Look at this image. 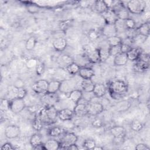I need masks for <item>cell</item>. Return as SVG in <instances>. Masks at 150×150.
Wrapping results in <instances>:
<instances>
[{
	"label": "cell",
	"instance_id": "cell-1",
	"mask_svg": "<svg viewBox=\"0 0 150 150\" xmlns=\"http://www.w3.org/2000/svg\"><path fill=\"white\" fill-rule=\"evenodd\" d=\"M108 89L112 97L117 99L127 93L128 85L122 80H115L110 83Z\"/></svg>",
	"mask_w": 150,
	"mask_h": 150
},
{
	"label": "cell",
	"instance_id": "cell-2",
	"mask_svg": "<svg viewBox=\"0 0 150 150\" xmlns=\"http://www.w3.org/2000/svg\"><path fill=\"white\" fill-rule=\"evenodd\" d=\"M58 111L54 105L45 106L42 108L39 113L38 116L43 123L51 124L55 121L57 117Z\"/></svg>",
	"mask_w": 150,
	"mask_h": 150
},
{
	"label": "cell",
	"instance_id": "cell-3",
	"mask_svg": "<svg viewBox=\"0 0 150 150\" xmlns=\"http://www.w3.org/2000/svg\"><path fill=\"white\" fill-rule=\"evenodd\" d=\"M146 7V3L144 0L129 1L126 8L129 12L133 14H141L145 11Z\"/></svg>",
	"mask_w": 150,
	"mask_h": 150
},
{
	"label": "cell",
	"instance_id": "cell-4",
	"mask_svg": "<svg viewBox=\"0 0 150 150\" xmlns=\"http://www.w3.org/2000/svg\"><path fill=\"white\" fill-rule=\"evenodd\" d=\"M78 139L77 136L73 132H67L63 134L62 137L61 138L60 144V148H63L64 146L76 144Z\"/></svg>",
	"mask_w": 150,
	"mask_h": 150
},
{
	"label": "cell",
	"instance_id": "cell-5",
	"mask_svg": "<svg viewBox=\"0 0 150 150\" xmlns=\"http://www.w3.org/2000/svg\"><path fill=\"white\" fill-rule=\"evenodd\" d=\"M25 107V102L23 98H14L10 100V110L15 114L21 112Z\"/></svg>",
	"mask_w": 150,
	"mask_h": 150
},
{
	"label": "cell",
	"instance_id": "cell-6",
	"mask_svg": "<svg viewBox=\"0 0 150 150\" xmlns=\"http://www.w3.org/2000/svg\"><path fill=\"white\" fill-rule=\"evenodd\" d=\"M86 109L87 114L96 116L103 111L104 106L99 103H88L86 104Z\"/></svg>",
	"mask_w": 150,
	"mask_h": 150
},
{
	"label": "cell",
	"instance_id": "cell-7",
	"mask_svg": "<svg viewBox=\"0 0 150 150\" xmlns=\"http://www.w3.org/2000/svg\"><path fill=\"white\" fill-rule=\"evenodd\" d=\"M149 65L148 56H145L144 58L140 56L136 60V63L134 64V69L137 71L143 72L148 69Z\"/></svg>",
	"mask_w": 150,
	"mask_h": 150
},
{
	"label": "cell",
	"instance_id": "cell-8",
	"mask_svg": "<svg viewBox=\"0 0 150 150\" xmlns=\"http://www.w3.org/2000/svg\"><path fill=\"white\" fill-rule=\"evenodd\" d=\"M49 82L44 79L36 81L32 85V90L37 94H45L47 92Z\"/></svg>",
	"mask_w": 150,
	"mask_h": 150
},
{
	"label": "cell",
	"instance_id": "cell-9",
	"mask_svg": "<svg viewBox=\"0 0 150 150\" xmlns=\"http://www.w3.org/2000/svg\"><path fill=\"white\" fill-rule=\"evenodd\" d=\"M59 101V96L56 93H46L42 97V101L45 106L54 105Z\"/></svg>",
	"mask_w": 150,
	"mask_h": 150
},
{
	"label": "cell",
	"instance_id": "cell-10",
	"mask_svg": "<svg viewBox=\"0 0 150 150\" xmlns=\"http://www.w3.org/2000/svg\"><path fill=\"white\" fill-rule=\"evenodd\" d=\"M76 83L71 79L64 80L61 81L59 91L63 93H69L71 90L75 89Z\"/></svg>",
	"mask_w": 150,
	"mask_h": 150
},
{
	"label": "cell",
	"instance_id": "cell-11",
	"mask_svg": "<svg viewBox=\"0 0 150 150\" xmlns=\"http://www.w3.org/2000/svg\"><path fill=\"white\" fill-rule=\"evenodd\" d=\"M21 132L19 127L15 125H10L6 127L5 129V134L6 138L13 139L18 137Z\"/></svg>",
	"mask_w": 150,
	"mask_h": 150
},
{
	"label": "cell",
	"instance_id": "cell-12",
	"mask_svg": "<svg viewBox=\"0 0 150 150\" xmlns=\"http://www.w3.org/2000/svg\"><path fill=\"white\" fill-rule=\"evenodd\" d=\"M101 15L103 19H104L106 23L114 24L118 19L116 13L112 9L110 8L106 10Z\"/></svg>",
	"mask_w": 150,
	"mask_h": 150
},
{
	"label": "cell",
	"instance_id": "cell-13",
	"mask_svg": "<svg viewBox=\"0 0 150 150\" xmlns=\"http://www.w3.org/2000/svg\"><path fill=\"white\" fill-rule=\"evenodd\" d=\"M101 33L107 38L117 35V30L115 24L105 23L102 28Z\"/></svg>",
	"mask_w": 150,
	"mask_h": 150
},
{
	"label": "cell",
	"instance_id": "cell-14",
	"mask_svg": "<svg viewBox=\"0 0 150 150\" xmlns=\"http://www.w3.org/2000/svg\"><path fill=\"white\" fill-rule=\"evenodd\" d=\"M74 115L73 110H71L69 108H63L58 111L57 117L63 121H70L72 119Z\"/></svg>",
	"mask_w": 150,
	"mask_h": 150
},
{
	"label": "cell",
	"instance_id": "cell-15",
	"mask_svg": "<svg viewBox=\"0 0 150 150\" xmlns=\"http://www.w3.org/2000/svg\"><path fill=\"white\" fill-rule=\"evenodd\" d=\"M142 49L139 47H131L127 53L128 59L131 61H136L142 54Z\"/></svg>",
	"mask_w": 150,
	"mask_h": 150
},
{
	"label": "cell",
	"instance_id": "cell-16",
	"mask_svg": "<svg viewBox=\"0 0 150 150\" xmlns=\"http://www.w3.org/2000/svg\"><path fill=\"white\" fill-rule=\"evenodd\" d=\"M80 77L83 79H91L95 74L94 71L87 67H80L78 73Z\"/></svg>",
	"mask_w": 150,
	"mask_h": 150
},
{
	"label": "cell",
	"instance_id": "cell-17",
	"mask_svg": "<svg viewBox=\"0 0 150 150\" xmlns=\"http://www.w3.org/2000/svg\"><path fill=\"white\" fill-rule=\"evenodd\" d=\"M53 46L55 50L57 52L63 51L67 46V41L63 38H58L53 42Z\"/></svg>",
	"mask_w": 150,
	"mask_h": 150
},
{
	"label": "cell",
	"instance_id": "cell-18",
	"mask_svg": "<svg viewBox=\"0 0 150 150\" xmlns=\"http://www.w3.org/2000/svg\"><path fill=\"white\" fill-rule=\"evenodd\" d=\"M69 100L74 104L78 103L83 97V92L79 89H74L69 93Z\"/></svg>",
	"mask_w": 150,
	"mask_h": 150
},
{
	"label": "cell",
	"instance_id": "cell-19",
	"mask_svg": "<svg viewBox=\"0 0 150 150\" xmlns=\"http://www.w3.org/2000/svg\"><path fill=\"white\" fill-rule=\"evenodd\" d=\"M106 91L107 88L104 84L103 83H97L94 84V89L92 93L95 97L100 98L105 95Z\"/></svg>",
	"mask_w": 150,
	"mask_h": 150
},
{
	"label": "cell",
	"instance_id": "cell-20",
	"mask_svg": "<svg viewBox=\"0 0 150 150\" xmlns=\"http://www.w3.org/2000/svg\"><path fill=\"white\" fill-rule=\"evenodd\" d=\"M86 104L84 103H77L73 109L74 114L79 117H81L87 114Z\"/></svg>",
	"mask_w": 150,
	"mask_h": 150
},
{
	"label": "cell",
	"instance_id": "cell-21",
	"mask_svg": "<svg viewBox=\"0 0 150 150\" xmlns=\"http://www.w3.org/2000/svg\"><path fill=\"white\" fill-rule=\"evenodd\" d=\"M128 57L126 53L121 52L114 57V64L117 66H122L125 65L128 62Z\"/></svg>",
	"mask_w": 150,
	"mask_h": 150
},
{
	"label": "cell",
	"instance_id": "cell-22",
	"mask_svg": "<svg viewBox=\"0 0 150 150\" xmlns=\"http://www.w3.org/2000/svg\"><path fill=\"white\" fill-rule=\"evenodd\" d=\"M110 132L114 138L125 137V129L122 126H114L110 128Z\"/></svg>",
	"mask_w": 150,
	"mask_h": 150
},
{
	"label": "cell",
	"instance_id": "cell-23",
	"mask_svg": "<svg viewBox=\"0 0 150 150\" xmlns=\"http://www.w3.org/2000/svg\"><path fill=\"white\" fill-rule=\"evenodd\" d=\"M87 60L89 62L97 63L100 62V57L98 49H94L88 52L87 55Z\"/></svg>",
	"mask_w": 150,
	"mask_h": 150
},
{
	"label": "cell",
	"instance_id": "cell-24",
	"mask_svg": "<svg viewBox=\"0 0 150 150\" xmlns=\"http://www.w3.org/2000/svg\"><path fill=\"white\" fill-rule=\"evenodd\" d=\"M94 84L91 79H83L80 83V87L85 93H92Z\"/></svg>",
	"mask_w": 150,
	"mask_h": 150
},
{
	"label": "cell",
	"instance_id": "cell-25",
	"mask_svg": "<svg viewBox=\"0 0 150 150\" xmlns=\"http://www.w3.org/2000/svg\"><path fill=\"white\" fill-rule=\"evenodd\" d=\"M108 8L105 5L104 1H95L93 5V9L97 13L101 14Z\"/></svg>",
	"mask_w": 150,
	"mask_h": 150
},
{
	"label": "cell",
	"instance_id": "cell-26",
	"mask_svg": "<svg viewBox=\"0 0 150 150\" xmlns=\"http://www.w3.org/2000/svg\"><path fill=\"white\" fill-rule=\"evenodd\" d=\"M61 84V81L59 80H52L49 82L47 90L46 93H56L59 91L60 87Z\"/></svg>",
	"mask_w": 150,
	"mask_h": 150
},
{
	"label": "cell",
	"instance_id": "cell-27",
	"mask_svg": "<svg viewBox=\"0 0 150 150\" xmlns=\"http://www.w3.org/2000/svg\"><path fill=\"white\" fill-rule=\"evenodd\" d=\"M44 146L45 149L47 150H56L60 149V142L56 139H49L45 143H44Z\"/></svg>",
	"mask_w": 150,
	"mask_h": 150
},
{
	"label": "cell",
	"instance_id": "cell-28",
	"mask_svg": "<svg viewBox=\"0 0 150 150\" xmlns=\"http://www.w3.org/2000/svg\"><path fill=\"white\" fill-rule=\"evenodd\" d=\"M150 27L149 24L148 22H145L141 25L136 30L138 35H141L146 37H148L149 35Z\"/></svg>",
	"mask_w": 150,
	"mask_h": 150
},
{
	"label": "cell",
	"instance_id": "cell-29",
	"mask_svg": "<svg viewBox=\"0 0 150 150\" xmlns=\"http://www.w3.org/2000/svg\"><path fill=\"white\" fill-rule=\"evenodd\" d=\"M29 142H30V145L32 146L33 149L43 144L42 142V137L39 134H33L30 137Z\"/></svg>",
	"mask_w": 150,
	"mask_h": 150
},
{
	"label": "cell",
	"instance_id": "cell-30",
	"mask_svg": "<svg viewBox=\"0 0 150 150\" xmlns=\"http://www.w3.org/2000/svg\"><path fill=\"white\" fill-rule=\"evenodd\" d=\"M64 132V129L62 127L59 126H55L52 127L48 131V134L50 136L53 137H59L63 134Z\"/></svg>",
	"mask_w": 150,
	"mask_h": 150
},
{
	"label": "cell",
	"instance_id": "cell-31",
	"mask_svg": "<svg viewBox=\"0 0 150 150\" xmlns=\"http://www.w3.org/2000/svg\"><path fill=\"white\" fill-rule=\"evenodd\" d=\"M109 47H107L105 46L101 47L98 49L99 50V54L100 57V62H103L106 61V60L110 56V53H109Z\"/></svg>",
	"mask_w": 150,
	"mask_h": 150
},
{
	"label": "cell",
	"instance_id": "cell-32",
	"mask_svg": "<svg viewBox=\"0 0 150 150\" xmlns=\"http://www.w3.org/2000/svg\"><path fill=\"white\" fill-rule=\"evenodd\" d=\"M122 39L118 35L111 36L107 39V43L110 46L120 45L122 44Z\"/></svg>",
	"mask_w": 150,
	"mask_h": 150
},
{
	"label": "cell",
	"instance_id": "cell-33",
	"mask_svg": "<svg viewBox=\"0 0 150 150\" xmlns=\"http://www.w3.org/2000/svg\"><path fill=\"white\" fill-rule=\"evenodd\" d=\"M80 68V66L74 62L67 65L66 67L67 71L70 74H71V75H75L77 73H78L79 71Z\"/></svg>",
	"mask_w": 150,
	"mask_h": 150
},
{
	"label": "cell",
	"instance_id": "cell-34",
	"mask_svg": "<svg viewBox=\"0 0 150 150\" xmlns=\"http://www.w3.org/2000/svg\"><path fill=\"white\" fill-rule=\"evenodd\" d=\"M37 40L34 36L29 38L25 43V48L27 50H32L36 46Z\"/></svg>",
	"mask_w": 150,
	"mask_h": 150
},
{
	"label": "cell",
	"instance_id": "cell-35",
	"mask_svg": "<svg viewBox=\"0 0 150 150\" xmlns=\"http://www.w3.org/2000/svg\"><path fill=\"white\" fill-rule=\"evenodd\" d=\"M43 124V122L42 121V120H40V118L37 114L33 121L32 127L35 131H39L41 130V129L42 128Z\"/></svg>",
	"mask_w": 150,
	"mask_h": 150
},
{
	"label": "cell",
	"instance_id": "cell-36",
	"mask_svg": "<svg viewBox=\"0 0 150 150\" xmlns=\"http://www.w3.org/2000/svg\"><path fill=\"white\" fill-rule=\"evenodd\" d=\"M131 128L133 131L135 132H139L142 129L143 124L138 120H134L131 122Z\"/></svg>",
	"mask_w": 150,
	"mask_h": 150
},
{
	"label": "cell",
	"instance_id": "cell-37",
	"mask_svg": "<svg viewBox=\"0 0 150 150\" xmlns=\"http://www.w3.org/2000/svg\"><path fill=\"white\" fill-rule=\"evenodd\" d=\"M0 109L1 111L5 112L10 109V100L6 98H2L1 100Z\"/></svg>",
	"mask_w": 150,
	"mask_h": 150
},
{
	"label": "cell",
	"instance_id": "cell-38",
	"mask_svg": "<svg viewBox=\"0 0 150 150\" xmlns=\"http://www.w3.org/2000/svg\"><path fill=\"white\" fill-rule=\"evenodd\" d=\"M121 52V45L114 46H110L109 47V53L110 56L115 57Z\"/></svg>",
	"mask_w": 150,
	"mask_h": 150
},
{
	"label": "cell",
	"instance_id": "cell-39",
	"mask_svg": "<svg viewBox=\"0 0 150 150\" xmlns=\"http://www.w3.org/2000/svg\"><path fill=\"white\" fill-rule=\"evenodd\" d=\"M83 145L86 149H93L96 145V143L93 139H87L84 141Z\"/></svg>",
	"mask_w": 150,
	"mask_h": 150
},
{
	"label": "cell",
	"instance_id": "cell-40",
	"mask_svg": "<svg viewBox=\"0 0 150 150\" xmlns=\"http://www.w3.org/2000/svg\"><path fill=\"white\" fill-rule=\"evenodd\" d=\"M38 60L36 58H30L26 62V67L28 69H32L36 68Z\"/></svg>",
	"mask_w": 150,
	"mask_h": 150
},
{
	"label": "cell",
	"instance_id": "cell-41",
	"mask_svg": "<svg viewBox=\"0 0 150 150\" xmlns=\"http://www.w3.org/2000/svg\"><path fill=\"white\" fill-rule=\"evenodd\" d=\"M15 88V93L16 95L15 98H24L25 96L27 94V91L24 88Z\"/></svg>",
	"mask_w": 150,
	"mask_h": 150
},
{
	"label": "cell",
	"instance_id": "cell-42",
	"mask_svg": "<svg viewBox=\"0 0 150 150\" xmlns=\"http://www.w3.org/2000/svg\"><path fill=\"white\" fill-rule=\"evenodd\" d=\"M101 33L95 29H91L88 32V37L91 40H96L99 38Z\"/></svg>",
	"mask_w": 150,
	"mask_h": 150
},
{
	"label": "cell",
	"instance_id": "cell-43",
	"mask_svg": "<svg viewBox=\"0 0 150 150\" xmlns=\"http://www.w3.org/2000/svg\"><path fill=\"white\" fill-rule=\"evenodd\" d=\"M125 25L127 30H131L135 28L136 23L133 19L129 18L125 20Z\"/></svg>",
	"mask_w": 150,
	"mask_h": 150
},
{
	"label": "cell",
	"instance_id": "cell-44",
	"mask_svg": "<svg viewBox=\"0 0 150 150\" xmlns=\"http://www.w3.org/2000/svg\"><path fill=\"white\" fill-rule=\"evenodd\" d=\"M36 74L39 76L42 75L44 71H45V64L43 63L38 61V64L36 67Z\"/></svg>",
	"mask_w": 150,
	"mask_h": 150
},
{
	"label": "cell",
	"instance_id": "cell-45",
	"mask_svg": "<svg viewBox=\"0 0 150 150\" xmlns=\"http://www.w3.org/2000/svg\"><path fill=\"white\" fill-rule=\"evenodd\" d=\"M61 59L63 61V62L66 64V66L74 62L73 59L70 56L67 54H64L61 57Z\"/></svg>",
	"mask_w": 150,
	"mask_h": 150
},
{
	"label": "cell",
	"instance_id": "cell-46",
	"mask_svg": "<svg viewBox=\"0 0 150 150\" xmlns=\"http://www.w3.org/2000/svg\"><path fill=\"white\" fill-rule=\"evenodd\" d=\"M25 85V83L23 80L21 79H17L13 83V87L16 88H23Z\"/></svg>",
	"mask_w": 150,
	"mask_h": 150
},
{
	"label": "cell",
	"instance_id": "cell-47",
	"mask_svg": "<svg viewBox=\"0 0 150 150\" xmlns=\"http://www.w3.org/2000/svg\"><path fill=\"white\" fill-rule=\"evenodd\" d=\"M104 125L103 121L100 119V118H95L93 121H92V125L94 127L96 128H100L103 127Z\"/></svg>",
	"mask_w": 150,
	"mask_h": 150
},
{
	"label": "cell",
	"instance_id": "cell-48",
	"mask_svg": "<svg viewBox=\"0 0 150 150\" xmlns=\"http://www.w3.org/2000/svg\"><path fill=\"white\" fill-rule=\"evenodd\" d=\"M135 149L137 150H149V147L145 144L140 143L135 146Z\"/></svg>",
	"mask_w": 150,
	"mask_h": 150
},
{
	"label": "cell",
	"instance_id": "cell-49",
	"mask_svg": "<svg viewBox=\"0 0 150 150\" xmlns=\"http://www.w3.org/2000/svg\"><path fill=\"white\" fill-rule=\"evenodd\" d=\"M1 150H12V149H14V147L12 145L11 143L6 142V143H5L3 145H2V146L1 147Z\"/></svg>",
	"mask_w": 150,
	"mask_h": 150
},
{
	"label": "cell",
	"instance_id": "cell-50",
	"mask_svg": "<svg viewBox=\"0 0 150 150\" xmlns=\"http://www.w3.org/2000/svg\"><path fill=\"white\" fill-rule=\"evenodd\" d=\"M28 11L30 13H35L38 11V8L35 5H30L28 7Z\"/></svg>",
	"mask_w": 150,
	"mask_h": 150
},
{
	"label": "cell",
	"instance_id": "cell-51",
	"mask_svg": "<svg viewBox=\"0 0 150 150\" xmlns=\"http://www.w3.org/2000/svg\"><path fill=\"white\" fill-rule=\"evenodd\" d=\"M131 47H132L130 46H129V45H127L122 43V44H121V52L127 53Z\"/></svg>",
	"mask_w": 150,
	"mask_h": 150
},
{
	"label": "cell",
	"instance_id": "cell-52",
	"mask_svg": "<svg viewBox=\"0 0 150 150\" xmlns=\"http://www.w3.org/2000/svg\"><path fill=\"white\" fill-rule=\"evenodd\" d=\"M62 149H71V150H77L79 149V147L77 146V145H76V144H71L66 146L63 147Z\"/></svg>",
	"mask_w": 150,
	"mask_h": 150
},
{
	"label": "cell",
	"instance_id": "cell-53",
	"mask_svg": "<svg viewBox=\"0 0 150 150\" xmlns=\"http://www.w3.org/2000/svg\"><path fill=\"white\" fill-rule=\"evenodd\" d=\"M70 21L69 20H67L66 21H64L62 23H60V29H63V30H64L66 29H67V28L69 26V25H70Z\"/></svg>",
	"mask_w": 150,
	"mask_h": 150
},
{
	"label": "cell",
	"instance_id": "cell-54",
	"mask_svg": "<svg viewBox=\"0 0 150 150\" xmlns=\"http://www.w3.org/2000/svg\"><path fill=\"white\" fill-rule=\"evenodd\" d=\"M124 141V137H120V138H114V142L116 144H121Z\"/></svg>",
	"mask_w": 150,
	"mask_h": 150
},
{
	"label": "cell",
	"instance_id": "cell-55",
	"mask_svg": "<svg viewBox=\"0 0 150 150\" xmlns=\"http://www.w3.org/2000/svg\"><path fill=\"white\" fill-rule=\"evenodd\" d=\"M104 148H103V147H101V146H97V145H96L95 146V147L93 149V150L94 149H97V150H102V149H103Z\"/></svg>",
	"mask_w": 150,
	"mask_h": 150
}]
</instances>
